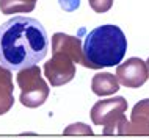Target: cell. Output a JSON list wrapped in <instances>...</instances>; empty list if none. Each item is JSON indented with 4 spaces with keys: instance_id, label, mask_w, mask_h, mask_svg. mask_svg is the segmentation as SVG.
Masks as SVG:
<instances>
[{
    "instance_id": "cell-1",
    "label": "cell",
    "mask_w": 149,
    "mask_h": 139,
    "mask_svg": "<svg viewBox=\"0 0 149 139\" xmlns=\"http://www.w3.org/2000/svg\"><path fill=\"white\" fill-rule=\"evenodd\" d=\"M49 52V38L41 22L14 16L0 25V64L8 70L36 66Z\"/></svg>"
},
{
    "instance_id": "cell-2",
    "label": "cell",
    "mask_w": 149,
    "mask_h": 139,
    "mask_svg": "<svg viewBox=\"0 0 149 139\" xmlns=\"http://www.w3.org/2000/svg\"><path fill=\"white\" fill-rule=\"evenodd\" d=\"M127 52V39L116 25H100L86 34L82 45L83 66L90 69L111 67L123 61Z\"/></svg>"
},
{
    "instance_id": "cell-3",
    "label": "cell",
    "mask_w": 149,
    "mask_h": 139,
    "mask_svg": "<svg viewBox=\"0 0 149 139\" xmlns=\"http://www.w3.org/2000/svg\"><path fill=\"white\" fill-rule=\"evenodd\" d=\"M17 85L21 88V103L27 108H38L49 97V86L42 80L38 66H31L17 72Z\"/></svg>"
},
{
    "instance_id": "cell-4",
    "label": "cell",
    "mask_w": 149,
    "mask_h": 139,
    "mask_svg": "<svg viewBox=\"0 0 149 139\" xmlns=\"http://www.w3.org/2000/svg\"><path fill=\"white\" fill-rule=\"evenodd\" d=\"M127 111V102L124 97H111L97 102L91 108V120L94 125L104 127V134H113L118 124L123 120Z\"/></svg>"
},
{
    "instance_id": "cell-5",
    "label": "cell",
    "mask_w": 149,
    "mask_h": 139,
    "mask_svg": "<svg viewBox=\"0 0 149 139\" xmlns=\"http://www.w3.org/2000/svg\"><path fill=\"white\" fill-rule=\"evenodd\" d=\"M44 75L52 86L66 85L75 77V64L68 55L54 53V56L44 64Z\"/></svg>"
},
{
    "instance_id": "cell-6",
    "label": "cell",
    "mask_w": 149,
    "mask_h": 139,
    "mask_svg": "<svg viewBox=\"0 0 149 139\" xmlns=\"http://www.w3.org/2000/svg\"><path fill=\"white\" fill-rule=\"evenodd\" d=\"M116 80L119 85L132 89L143 86L148 80L146 63L140 58H129L126 63L116 67Z\"/></svg>"
},
{
    "instance_id": "cell-7",
    "label": "cell",
    "mask_w": 149,
    "mask_h": 139,
    "mask_svg": "<svg viewBox=\"0 0 149 139\" xmlns=\"http://www.w3.org/2000/svg\"><path fill=\"white\" fill-rule=\"evenodd\" d=\"M52 52L54 53H64L74 63L83 64L82 41L75 36H69V34L64 33H55L52 36Z\"/></svg>"
},
{
    "instance_id": "cell-8",
    "label": "cell",
    "mask_w": 149,
    "mask_h": 139,
    "mask_svg": "<svg viewBox=\"0 0 149 139\" xmlns=\"http://www.w3.org/2000/svg\"><path fill=\"white\" fill-rule=\"evenodd\" d=\"M130 134H149V98L140 100L132 108Z\"/></svg>"
},
{
    "instance_id": "cell-9",
    "label": "cell",
    "mask_w": 149,
    "mask_h": 139,
    "mask_svg": "<svg viewBox=\"0 0 149 139\" xmlns=\"http://www.w3.org/2000/svg\"><path fill=\"white\" fill-rule=\"evenodd\" d=\"M13 75L11 70L5 69L0 64V116L8 113L14 103V95H13Z\"/></svg>"
},
{
    "instance_id": "cell-10",
    "label": "cell",
    "mask_w": 149,
    "mask_h": 139,
    "mask_svg": "<svg viewBox=\"0 0 149 139\" xmlns=\"http://www.w3.org/2000/svg\"><path fill=\"white\" fill-rule=\"evenodd\" d=\"M91 89L96 95H111L119 91V83L116 77L110 72H99L93 77L91 81Z\"/></svg>"
},
{
    "instance_id": "cell-11",
    "label": "cell",
    "mask_w": 149,
    "mask_h": 139,
    "mask_svg": "<svg viewBox=\"0 0 149 139\" xmlns=\"http://www.w3.org/2000/svg\"><path fill=\"white\" fill-rule=\"evenodd\" d=\"M0 10L3 14H21L31 13L35 10V5L25 3L22 0H0Z\"/></svg>"
},
{
    "instance_id": "cell-12",
    "label": "cell",
    "mask_w": 149,
    "mask_h": 139,
    "mask_svg": "<svg viewBox=\"0 0 149 139\" xmlns=\"http://www.w3.org/2000/svg\"><path fill=\"white\" fill-rule=\"evenodd\" d=\"M63 133L68 134V136H75V134H93V130L88 125L80 124L79 122V124H72L69 127H66Z\"/></svg>"
},
{
    "instance_id": "cell-13",
    "label": "cell",
    "mask_w": 149,
    "mask_h": 139,
    "mask_svg": "<svg viewBox=\"0 0 149 139\" xmlns=\"http://www.w3.org/2000/svg\"><path fill=\"white\" fill-rule=\"evenodd\" d=\"M90 6L96 13H107L111 6H113V0H88Z\"/></svg>"
},
{
    "instance_id": "cell-14",
    "label": "cell",
    "mask_w": 149,
    "mask_h": 139,
    "mask_svg": "<svg viewBox=\"0 0 149 139\" xmlns=\"http://www.w3.org/2000/svg\"><path fill=\"white\" fill-rule=\"evenodd\" d=\"M58 3L61 6V10L68 11V13H72L80 6V0H58Z\"/></svg>"
},
{
    "instance_id": "cell-15",
    "label": "cell",
    "mask_w": 149,
    "mask_h": 139,
    "mask_svg": "<svg viewBox=\"0 0 149 139\" xmlns=\"http://www.w3.org/2000/svg\"><path fill=\"white\" fill-rule=\"evenodd\" d=\"M22 2H25V3H33V5H35L36 0H22Z\"/></svg>"
},
{
    "instance_id": "cell-16",
    "label": "cell",
    "mask_w": 149,
    "mask_h": 139,
    "mask_svg": "<svg viewBox=\"0 0 149 139\" xmlns=\"http://www.w3.org/2000/svg\"><path fill=\"white\" fill-rule=\"evenodd\" d=\"M146 67H148V78H149V58H148V61H146Z\"/></svg>"
}]
</instances>
